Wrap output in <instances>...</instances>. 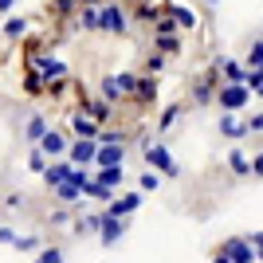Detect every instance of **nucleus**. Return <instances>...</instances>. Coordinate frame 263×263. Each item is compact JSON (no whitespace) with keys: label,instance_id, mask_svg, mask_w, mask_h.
<instances>
[{"label":"nucleus","instance_id":"f257e3e1","mask_svg":"<svg viewBox=\"0 0 263 263\" xmlns=\"http://www.w3.org/2000/svg\"><path fill=\"white\" fill-rule=\"evenodd\" d=\"M220 252L228 255V263H255V252H252V243H248V236H228Z\"/></svg>","mask_w":263,"mask_h":263},{"label":"nucleus","instance_id":"f03ea898","mask_svg":"<svg viewBox=\"0 0 263 263\" xmlns=\"http://www.w3.org/2000/svg\"><path fill=\"white\" fill-rule=\"evenodd\" d=\"M95 154H99V142H71L67 145V157H71V169H87V165H95Z\"/></svg>","mask_w":263,"mask_h":263},{"label":"nucleus","instance_id":"7ed1b4c3","mask_svg":"<svg viewBox=\"0 0 263 263\" xmlns=\"http://www.w3.org/2000/svg\"><path fill=\"white\" fill-rule=\"evenodd\" d=\"M248 99H252V90H248V87H220V95H216V102L224 106V114L243 110V106H248Z\"/></svg>","mask_w":263,"mask_h":263},{"label":"nucleus","instance_id":"20e7f679","mask_svg":"<svg viewBox=\"0 0 263 263\" xmlns=\"http://www.w3.org/2000/svg\"><path fill=\"white\" fill-rule=\"evenodd\" d=\"M99 28H102V32L122 35V32H126V8H122V4H106V8H99Z\"/></svg>","mask_w":263,"mask_h":263},{"label":"nucleus","instance_id":"39448f33","mask_svg":"<svg viewBox=\"0 0 263 263\" xmlns=\"http://www.w3.org/2000/svg\"><path fill=\"white\" fill-rule=\"evenodd\" d=\"M145 161L154 165V169H161L165 177H177V173H181V165L169 157V149H165V145H145Z\"/></svg>","mask_w":263,"mask_h":263},{"label":"nucleus","instance_id":"423d86ee","mask_svg":"<svg viewBox=\"0 0 263 263\" xmlns=\"http://www.w3.org/2000/svg\"><path fill=\"white\" fill-rule=\"evenodd\" d=\"M138 209H142V193H126V197H114V200H110L106 216L110 220H126L130 212H138Z\"/></svg>","mask_w":263,"mask_h":263},{"label":"nucleus","instance_id":"0eeeda50","mask_svg":"<svg viewBox=\"0 0 263 263\" xmlns=\"http://www.w3.org/2000/svg\"><path fill=\"white\" fill-rule=\"evenodd\" d=\"M122 157H126V145H99V154H95V165H99V169H118Z\"/></svg>","mask_w":263,"mask_h":263},{"label":"nucleus","instance_id":"6e6552de","mask_svg":"<svg viewBox=\"0 0 263 263\" xmlns=\"http://www.w3.org/2000/svg\"><path fill=\"white\" fill-rule=\"evenodd\" d=\"M90 181H95V185L99 189H106V193H114V189L122 185V181H126V169H99V173H90Z\"/></svg>","mask_w":263,"mask_h":263},{"label":"nucleus","instance_id":"1a4fd4ad","mask_svg":"<svg viewBox=\"0 0 263 263\" xmlns=\"http://www.w3.org/2000/svg\"><path fill=\"white\" fill-rule=\"evenodd\" d=\"M122 236H126V224H122V220H110L106 212H102V224H99V240H102V243L110 248V243H118Z\"/></svg>","mask_w":263,"mask_h":263},{"label":"nucleus","instance_id":"9d476101","mask_svg":"<svg viewBox=\"0 0 263 263\" xmlns=\"http://www.w3.org/2000/svg\"><path fill=\"white\" fill-rule=\"evenodd\" d=\"M67 145H71V142H67V138H63L59 130H47V134H44V142H40V154L59 157V154H67Z\"/></svg>","mask_w":263,"mask_h":263},{"label":"nucleus","instance_id":"9b49d317","mask_svg":"<svg viewBox=\"0 0 263 263\" xmlns=\"http://www.w3.org/2000/svg\"><path fill=\"white\" fill-rule=\"evenodd\" d=\"M71 130H75L83 142H95V138H99V126H95V122H90L83 110H79V114H71Z\"/></svg>","mask_w":263,"mask_h":263},{"label":"nucleus","instance_id":"f8f14e48","mask_svg":"<svg viewBox=\"0 0 263 263\" xmlns=\"http://www.w3.org/2000/svg\"><path fill=\"white\" fill-rule=\"evenodd\" d=\"M220 134H224V138H243V134H248V122H240L236 114H220Z\"/></svg>","mask_w":263,"mask_h":263},{"label":"nucleus","instance_id":"ddd939ff","mask_svg":"<svg viewBox=\"0 0 263 263\" xmlns=\"http://www.w3.org/2000/svg\"><path fill=\"white\" fill-rule=\"evenodd\" d=\"M220 71H224V79H228V87H243V63H236V59H220Z\"/></svg>","mask_w":263,"mask_h":263},{"label":"nucleus","instance_id":"4468645a","mask_svg":"<svg viewBox=\"0 0 263 263\" xmlns=\"http://www.w3.org/2000/svg\"><path fill=\"white\" fill-rule=\"evenodd\" d=\"M67 173H71V165H63V161L47 165V169H44V181H47V189H59V185L67 181Z\"/></svg>","mask_w":263,"mask_h":263},{"label":"nucleus","instance_id":"2eb2a0df","mask_svg":"<svg viewBox=\"0 0 263 263\" xmlns=\"http://www.w3.org/2000/svg\"><path fill=\"white\" fill-rule=\"evenodd\" d=\"M169 16H173L177 28H197V12L185 8V4H173V8H169Z\"/></svg>","mask_w":263,"mask_h":263},{"label":"nucleus","instance_id":"dca6fc26","mask_svg":"<svg viewBox=\"0 0 263 263\" xmlns=\"http://www.w3.org/2000/svg\"><path fill=\"white\" fill-rule=\"evenodd\" d=\"M24 134H28V142H44V134H47V122L40 118V114H32V118H28V126H24Z\"/></svg>","mask_w":263,"mask_h":263},{"label":"nucleus","instance_id":"f3484780","mask_svg":"<svg viewBox=\"0 0 263 263\" xmlns=\"http://www.w3.org/2000/svg\"><path fill=\"white\" fill-rule=\"evenodd\" d=\"M228 165H232V173H236V177H252V161H248V157H243L240 149H232Z\"/></svg>","mask_w":263,"mask_h":263},{"label":"nucleus","instance_id":"a211bd4d","mask_svg":"<svg viewBox=\"0 0 263 263\" xmlns=\"http://www.w3.org/2000/svg\"><path fill=\"white\" fill-rule=\"evenodd\" d=\"M181 51V40H177V35H157V55H177Z\"/></svg>","mask_w":263,"mask_h":263},{"label":"nucleus","instance_id":"6ab92c4d","mask_svg":"<svg viewBox=\"0 0 263 263\" xmlns=\"http://www.w3.org/2000/svg\"><path fill=\"white\" fill-rule=\"evenodd\" d=\"M87 118L95 122V126H99V122H106V118H110V106H106L102 99H95V102L87 106Z\"/></svg>","mask_w":263,"mask_h":263},{"label":"nucleus","instance_id":"aec40b11","mask_svg":"<svg viewBox=\"0 0 263 263\" xmlns=\"http://www.w3.org/2000/svg\"><path fill=\"white\" fill-rule=\"evenodd\" d=\"M114 83H118V90H122V95H138V83H142V79L126 71V75H114Z\"/></svg>","mask_w":263,"mask_h":263},{"label":"nucleus","instance_id":"412c9836","mask_svg":"<svg viewBox=\"0 0 263 263\" xmlns=\"http://www.w3.org/2000/svg\"><path fill=\"white\" fill-rule=\"evenodd\" d=\"M95 142H99V145H126V134H122V130H99Z\"/></svg>","mask_w":263,"mask_h":263},{"label":"nucleus","instance_id":"4be33fe9","mask_svg":"<svg viewBox=\"0 0 263 263\" xmlns=\"http://www.w3.org/2000/svg\"><path fill=\"white\" fill-rule=\"evenodd\" d=\"M122 99V90H118V83H114V79H102V102H118Z\"/></svg>","mask_w":263,"mask_h":263},{"label":"nucleus","instance_id":"5701e85b","mask_svg":"<svg viewBox=\"0 0 263 263\" xmlns=\"http://www.w3.org/2000/svg\"><path fill=\"white\" fill-rule=\"evenodd\" d=\"M40 248H44L40 236H20V240H16V252H40Z\"/></svg>","mask_w":263,"mask_h":263},{"label":"nucleus","instance_id":"b1692460","mask_svg":"<svg viewBox=\"0 0 263 263\" xmlns=\"http://www.w3.org/2000/svg\"><path fill=\"white\" fill-rule=\"evenodd\" d=\"M193 95H197V102H209L212 95H216V79H209V83H197V90H193Z\"/></svg>","mask_w":263,"mask_h":263},{"label":"nucleus","instance_id":"393cba45","mask_svg":"<svg viewBox=\"0 0 263 263\" xmlns=\"http://www.w3.org/2000/svg\"><path fill=\"white\" fill-rule=\"evenodd\" d=\"M59 75H67V67L59 59H44V79H59Z\"/></svg>","mask_w":263,"mask_h":263},{"label":"nucleus","instance_id":"a878e982","mask_svg":"<svg viewBox=\"0 0 263 263\" xmlns=\"http://www.w3.org/2000/svg\"><path fill=\"white\" fill-rule=\"evenodd\" d=\"M24 32H28V20H20V16L4 24V35H12V40H16V35H24Z\"/></svg>","mask_w":263,"mask_h":263},{"label":"nucleus","instance_id":"bb28decb","mask_svg":"<svg viewBox=\"0 0 263 263\" xmlns=\"http://www.w3.org/2000/svg\"><path fill=\"white\" fill-rule=\"evenodd\" d=\"M28 169H32V173H44V169H47V157L40 154V149H32V154H28Z\"/></svg>","mask_w":263,"mask_h":263},{"label":"nucleus","instance_id":"cd10ccee","mask_svg":"<svg viewBox=\"0 0 263 263\" xmlns=\"http://www.w3.org/2000/svg\"><path fill=\"white\" fill-rule=\"evenodd\" d=\"M79 24L83 28H99V8H83L79 12Z\"/></svg>","mask_w":263,"mask_h":263},{"label":"nucleus","instance_id":"c85d7f7f","mask_svg":"<svg viewBox=\"0 0 263 263\" xmlns=\"http://www.w3.org/2000/svg\"><path fill=\"white\" fill-rule=\"evenodd\" d=\"M83 197H95V200H114V193H106V189H99L95 181H90V185L83 189Z\"/></svg>","mask_w":263,"mask_h":263},{"label":"nucleus","instance_id":"c756f323","mask_svg":"<svg viewBox=\"0 0 263 263\" xmlns=\"http://www.w3.org/2000/svg\"><path fill=\"white\" fill-rule=\"evenodd\" d=\"M177 118H181V106H177V102H173V106H165V114H161V130H169Z\"/></svg>","mask_w":263,"mask_h":263},{"label":"nucleus","instance_id":"7c9ffc66","mask_svg":"<svg viewBox=\"0 0 263 263\" xmlns=\"http://www.w3.org/2000/svg\"><path fill=\"white\" fill-rule=\"evenodd\" d=\"M35 263H63V252H59V248H44Z\"/></svg>","mask_w":263,"mask_h":263},{"label":"nucleus","instance_id":"2f4dec72","mask_svg":"<svg viewBox=\"0 0 263 263\" xmlns=\"http://www.w3.org/2000/svg\"><path fill=\"white\" fill-rule=\"evenodd\" d=\"M248 67H252V71H263V44L252 47V55H248Z\"/></svg>","mask_w":263,"mask_h":263},{"label":"nucleus","instance_id":"473e14b6","mask_svg":"<svg viewBox=\"0 0 263 263\" xmlns=\"http://www.w3.org/2000/svg\"><path fill=\"white\" fill-rule=\"evenodd\" d=\"M157 35H177V24H173V16H161V20H157Z\"/></svg>","mask_w":263,"mask_h":263},{"label":"nucleus","instance_id":"72a5a7b5","mask_svg":"<svg viewBox=\"0 0 263 263\" xmlns=\"http://www.w3.org/2000/svg\"><path fill=\"white\" fill-rule=\"evenodd\" d=\"M248 243H252V252H255V259L263 263V232H252V236H248Z\"/></svg>","mask_w":263,"mask_h":263},{"label":"nucleus","instance_id":"f704fd0d","mask_svg":"<svg viewBox=\"0 0 263 263\" xmlns=\"http://www.w3.org/2000/svg\"><path fill=\"white\" fill-rule=\"evenodd\" d=\"M154 95H157V83H154V79L138 83V99H154Z\"/></svg>","mask_w":263,"mask_h":263},{"label":"nucleus","instance_id":"c9c22d12","mask_svg":"<svg viewBox=\"0 0 263 263\" xmlns=\"http://www.w3.org/2000/svg\"><path fill=\"white\" fill-rule=\"evenodd\" d=\"M55 197H59V200H79L83 193H79V189H71V185H59V189H55Z\"/></svg>","mask_w":263,"mask_h":263},{"label":"nucleus","instance_id":"e433bc0d","mask_svg":"<svg viewBox=\"0 0 263 263\" xmlns=\"http://www.w3.org/2000/svg\"><path fill=\"white\" fill-rule=\"evenodd\" d=\"M157 4H142V8H138V16H142V20H161V16H157Z\"/></svg>","mask_w":263,"mask_h":263},{"label":"nucleus","instance_id":"4c0bfd02","mask_svg":"<svg viewBox=\"0 0 263 263\" xmlns=\"http://www.w3.org/2000/svg\"><path fill=\"white\" fill-rule=\"evenodd\" d=\"M102 216H87V220H79V232H99Z\"/></svg>","mask_w":263,"mask_h":263},{"label":"nucleus","instance_id":"58836bf2","mask_svg":"<svg viewBox=\"0 0 263 263\" xmlns=\"http://www.w3.org/2000/svg\"><path fill=\"white\" fill-rule=\"evenodd\" d=\"M157 189V173H142V193H154Z\"/></svg>","mask_w":263,"mask_h":263},{"label":"nucleus","instance_id":"ea45409f","mask_svg":"<svg viewBox=\"0 0 263 263\" xmlns=\"http://www.w3.org/2000/svg\"><path fill=\"white\" fill-rule=\"evenodd\" d=\"M252 177H263V154L252 157Z\"/></svg>","mask_w":263,"mask_h":263},{"label":"nucleus","instance_id":"a19ab883","mask_svg":"<svg viewBox=\"0 0 263 263\" xmlns=\"http://www.w3.org/2000/svg\"><path fill=\"white\" fill-rule=\"evenodd\" d=\"M4 204H8V209H20V204H24V193H12V197L4 200Z\"/></svg>","mask_w":263,"mask_h":263},{"label":"nucleus","instance_id":"79ce46f5","mask_svg":"<svg viewBox=\"0 0 263 263\" xmlns=\"http://www.w3.org/2000/svg\"><path fill=\"white\" fill-rule=\"evenodd\" d=\"M0 243H16V232H12V228H0Z\"/></svg>","mask_w":263,"mask_h":263},{"label":"nucleus","instance_id":"37998d69","mask_svg":"<svg viewBox=\"0 0 263 263\" xmlns=\"http://www.w3.org/2000/svg\"><path fill=\"white\" fill-rule=\"evenodd\" d=\"M248 130H263V114H255V118L248 122Z\"/></svg>","mask_w":263,"mask_h":263},{"label":"nucleus","instance_id":"c03bdc74","mask_svg":"<svg viewBox=\"0 0 263 263\" xmlns=\"http://www.w3.org/2000/svg\"><path fill=\"white\" fill-rule=\"evenodd\" d=\"M212 263H228V255H224V252H216V255H212Z\"/></svg>","mask_w":263,"mask_h":263},{"label":"nucleus","instance_id":"a18cd8bd","mask_svg":"<svg viewBox=\"0 0 263 263\" xmlns=\"http://www.w3.org/2000/svg\"><path fill=\"white\" fill-rule=\"evenodd\" d=\"M255 95H259V99H263V87H259V90H255Z\"/></svg>","mask_w":263,"mask_h":263},{"label":"nucleus","instance_id":"49530a36","mask_svg":"<svg viewBox=\"0 0 263 263\" xmlns=\"http://www.w3.org/2000/svg\"><path fill=\"white\" fill-rule=\"evenodd\" d=\"M259 75H263V71H259Z\"/></svg>","mask_w":263,"mask_h":263}]
</instances>
